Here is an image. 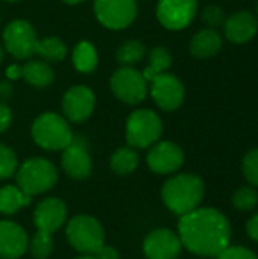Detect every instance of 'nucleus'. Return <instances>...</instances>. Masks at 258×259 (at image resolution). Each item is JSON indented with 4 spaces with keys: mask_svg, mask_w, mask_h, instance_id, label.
<instances>
[{
    "mask_svg": "<svg viewBox=\"0 0 258 259\" xmlns=\"http://www.w3.org/2000/svg\"><path fill=\"white\" fill-rule=\"evenodd\" d=\"M144 56H146V47L138 39L125 41L117 49V53H116L119 64H122L123 67H132V65L141 62Z\"/></svg>",
    "mask_w": 258,
    "mask_h": 259,
    "instance_id": "26",
    "label": "nucleus"
},
{
    "mask_svg": "<svg viewBox=\"0 0 258 259\" xmlns=\"http://www.w3.org/2000/svg\"><path fill=\"white\" fill-rule=\"evenodd\" d=\"M138 153L135 149L125 146L119 147L109 158V168L119 176H128L138 167Z\"/></svg>",
    "mask_w": 258,
    "mask_h": 259,
    "instance_id": "23",
    "label": "nucleus"
},
{
    "mask_svg": "<svg viewBox=\"0 0 258 259\" xmlns=\"http://www.w3.org/2000/svg\"><path fill=\"white\" fill-rule=\"evenodd\" d=\"M257 12H258V5H257Z\"/></svg>",
    "mask_w": 258,
    "mask_h": 259,
    "instance_id": "41",
    "label": "nucleus"
},
{
    "mask_svg": "<svg viewBox=\"0 0 258 259\" xmlns=\"http://www.w3.org/2000/svg\"><path fill=\"white\" fill-rule=\"evenodd\" d=\"M149 91L155 105L166 112L176 111L182 105L186 94L182 82L170 73H163L154 77Z\"/></svg>",
    "mask_w": 258,
    "mask_h": 259,
    "instance_id": "10",
    "label": "nucleus"
},
{
    "mask_svg": "<svg viewBox=\"0 0 258 259\" xmlns=\"http://www.w3.org/2000/svg\"><path fill=\"white\" fill-rule=\"evenodd\" d=\"M163 134V121L152 109H135L129 114L125 126L126 143L132 149H149Z\"/></svg>",
    "mask_w": 258,
    "mask_h": 259,
    "instance_id": "6",
    "label": "nucleus"
},
{
    "mask_svg": "<svg viewBox=\"0 0 258 259\" xmlns=\"http://www.w3.org/2000/svg\"><path fill=\"white\" fill-rule=\"evenodd\" d=\"M33 143L49 152H62L73 141V131L64 115L56 112L40 114L30 127Z\"/></svg>",
    "mask_w": 258,
    "mask_h": 259,
    "instance_id": "3",
    "label": "nucleus"
},
{
    "mask_svg": "<svg viewBox=\"0 0 258 259\" xmlns=\"http://www.w3.org/2000/svg\"><path fill=\"white\" fill-rule=\"evenodd\" d=\"M38 36L32 24L26 20H12L3 29V47L15 59H29L35 55Z\"/></svg>",
    "mask_w": 258,
    "mask_h": 259,
    "instance_id": "8",
    "label": "nucleus"
},
{
    "mask_svg": "<svg viewBox=\"0 0 258 259\" xmlns=\"http://www.w3.org/2000/svg\"><path fill=\"white\" fill-rule=\"evenodd\" d=\"M96 258L97 259H120V253L117 252L116 247L113 246H103L97 253H96Z\"/></svg>",
    "mask_w": 258,
    "mask_h": 259,
    "instance_id": "34",
    "label": "nucleus"
},
{
    "mask_svg": "<svg viewBox=\"0 0 258 259\" xmlns=\"http://www.w3.org/2000/svg\"><path fill=\"white\" fill-rule=\"evenodd\" d=\"M5 2H9V3H15V2H20V0H5Z\"/></svg>",
    "mask_w": 258,
    "mask_h": 259,
    "instance_id": "40",
    "label": "nucleus"
},
{
    "mask_svg": "<svg viewBox=\"0 0 258 259\" xmlns=\"http://www.w3.org/2000/svg\"><path fill=\"white\" fill-rule=\"evenodd\" d=\"M2 58H3V49H2V46H0V61H2Z\"/></svg>",
    "mask_w": 258,
    "mask_h": 259,
    "instance_id": "39",
    "label": "nucleus"
},
{
    "mask_svg": "<svg viewBox=\"0 0 258 259\" xmlns=\"http://www.w3.org/2000/svg\"><path fill=\"white\" fill-rule=\"evenodd\" d=\"M18 165L20 164L15 152L9 146L0 143V181L15 176Z\"/></svg>",
    "mask_w": 258,
    "mask_h": 259,
    "instance_id": "29",
    "label": "nucleus"
},
{
    "mask_svg": "<svg viewBox=\"0 0 258 259\" xmlns=\"http://www.w3.org/2000/svg\"><path fill=\"white\" fill-rule=\"evenodd\" d=\"M11 121H12L11 108L6 103L0 102V134H3L11 126Z\"/></svg>",
    "mask_w": 258,
    "mask_h": 259,
    "instance_id": "33",
    "label": "nucleus"
},
{
    "mask_svg": "<svg viewBox=\"0 0 258 259\" xmlns=\"http://www.w3.org/2000/svg\"><path fill=\"white\" fill-rule=\"evenodd\" d=\"M242 170L246 181L251 185L258 187V149H254L245 155L242 162Z\"/></svg>",
    "mask_w": 258,
    "mask_h": 259,
    "instance_id": "30",
    "label": "nucleus"
},
{
    "mask_svg": "<svg viewBox=\"0 0 258 259\" xmlns=\"http://www.w3.org/2000/svg\"><path fill=\"white\" fill-rule=\"evenodd\" d=\"M225 12L220 6L217 5H210L202 11V21L207 24V27L210 29H216L224 26L225 23Z\"/></svg>",
    "mask_w": 258,
    "mask_h": 259,
    "instance_id": "31",
    "label": "nucleus"
},
{
    "mask_svg": "<svg viewBox=\"0 0 258 259\" xmlns=\"http://www.w3.org/2000/svg\"><path fill=\"white\" fill-rule=\"evenodd\" d=\"M246 232H248V235H249L254 241H257L258 243V212L254 217H251V220L248 222V225H246Z\"/></svg>",
    "mask_w": 258,
    "mask_h": 259,
    "instance_id": "35",
    "label": "nucleus"
},
{
    "mask_svg": "<svg viewBox=\"0 0 258 259\" xmlns=\"http://www.w3.org/2000/svg\"><path fill=\"white\" fill-rule=\"evenodd\" d=\"M113 94L126 105H137L148 96V80L134 67H120L109 79Z\"/></svg>",
    "mask_w": 258,
    "mask_h": 259,
    "instance_id": "7",
    "label": "nucleus"
},
{
    "mask_svg": "<svg viewBox=\"0 0 258 259\" xmlns=\"http://www.w3.org/2000/svg\"><path fill=\"white\" fill-rule=\"evenodd\" d=\"M56 182L58 170L46 158H29L23 164H20L15 171L17 187L32 197L52 190Z\"/></svg>",
    "mask_w": 258,
    "mask_h": 259,
    "instance_id": "4",
    "label": "nucleus"
},
{
    "mask_svg": "<svg viewBox=\"0 0 258 259\" xmlns=\"http://www.w3.org/2000/svg\"><path fill=\"white\" fill-rule=\"evenodd\" d=\"M189 49L195 58L199 59L211 58L222 49V36L216 29H210V27L202 29L193 35Z\"/></svg>",
    "mask_w": 258,
    "mask_h": 259,
    "instance_id": "19",
    "label": "nucleus"
},
{
    "mask_svg": "<svg viewBox=\"0 0 258 259\" xmlns=\"http://www.w3.org/2000/svg\"><path fill=\"white\" fill-rule=\"evenodd\" d=\"M217 259H258L254 252L242 246H228L222 253L217 255Z\"/></svg>",
    "mask_w": 258,
    "mask_h": 259,
    "instance_id": "32",
    "label": "nucleus"
},
{
    "mask_svg": "<svg viewBox=\"0 0 258 259\" xmlns=\"http://www.w3.org/2000/svg\"><path fill=\"white\" fill-rule=\"evenodd\" d=\"M67 220V205L59 197L43 199L33 211V225L36 231L55 234L65 225Z\"/></svg>",
    "mask_w": 258,
    "mask_h": 259,
    "instance_id": "16",
    "label": "nucleus"
},
{
    "mask_svg": "<svg viewBox=\"0 0 258 259\" xmlns=\"http://www.w3.org/2000/svg\"><path fill=\"white\" fill-rule=\"evenodd\" d=\"M35 55L46 62H59L67 56V46L58 36L38 38L35 44Z\"/></svg>",
    "mask_w": 258,
    "mask_h": 259,
    "instance_id": "24",
    "label": "nucleus"
},
{
    "mask_svg": "<svg viewBox=\"0 0 258 259\" xmlns=\"http://www.w3.org/2000/svg\"><path fill=\"white\" fill-rule=\"evenodd\" d=\"M27 250L35 259H47L53 252V238L52 234L36 231L32 238H29Z\"/></svg>",
    "mask_w": 258,
    "mask_h": 259,
    "instance_id": "27",
    "label": "nucleus"
},
{
    "mask_svg": "<svg viewBox=\"0 0 258 259\" xmlns=\"http://www.w3.org/2000/svg\"><path fill=\"white\" fill-rule=\"evenodd\" d=\"M73 67L79 73H91L99 64V56L96 47L90 41H81L75 46L71 53Z\"/></svg>",
    "mask_w": 258,
    "mask_h": 259,
    "instance_id": "22",
    "label": "nucleus"
},
{
    "mask_svg": "<svg viewBox=\"0 0 258 259\" xmlns=\"http://www.w3.org/2000/svg\"><path fill=\"white\" fill-rule=\"evenodd\" d=\"M73 259H97L96 258V255H84V253H81L79 256H76V258Z\"/></svg>",
    "mask_w": 258,
    "mask_h": 259,
    "instance_id": "37",
    "label": "nucleus"
},
{
    "mask_svg": "<svg viewBox=\"0 0 258 259\" xmlns=\"http://www.w3.org/2000/svg\"><path fill=\"white\" fill-rule=\"evenodd\" d=\"M8 77H11V79H18V77H21V73H20V67L18 65H11L9 68H8Z\"/></svg>",
    "mask_w": 258,
    "mask_h": 259,
    "instance_id": "36",
    "label": "nucleus"
},
{
    "mask_svg": "<svg viewBox=\"0 0 258 259\" xmlns=\"http://www.w3.org/2000/svg\"><path fill=\"white\" fill-rule=\"evenodd\" d=\"M29 237L23 226L11 220H0V258L18 259L27 250Z\"/></svg>",
    "mask_w": 258,
    "mask_h": 259,
    "instance_id": "17",
    "label": "nucleus"
},
{
    "mask_svg": "<svg viewBox=\"0 0 258 259\" xmlns=\"http://www.w3.org/2000/svg\"><path fill=\"white\" fill-rule=\"evenodd\" d=\"M0 259H2V258H0Z\"/></svg>",
    "mask_w": 258,
    "mask_h": 259,
    "instance_id": "42",
    "label": "nucleus"
},
{
    "mask_svg": "<svg viewBox=\"0 0 258 259\" xmlns=\"http://www.w3.org/2000/svg\"><path fill=\"white\" fill-rule=\"evenodd\" d=\"M94 106V93L85 85H73L62 97V114L70 123H82L90 118Z\"/></svg>",
    "mask_w": 258,
    "mask_h": 259,
    "instance_id": "14",
    "label": "nucleus"
},
{
    "mask_svg": "<svg viewBox=\"0 0 258 259\" xmlns=\"http://www.w3.org/2000/svg\"><path fill=\"white\" fill-rule=\"evenodd\" d=\"M61 167L64 173L75 181L90 178L93 171V159L82 138L73 137V141L62 150Z\"/></svg>",
    "mask_w": 258,
    "mask_h": 259,
    "instance_id": "13",
    "label": "nucleus"
},
{
    "mask_svg": "<svg viewBox=\"0 0 258 259\" xmlns=\"http://www.w3.org/2000/svg\"><path fill=\"white\" fill-rule=\"evenodd\" d=\"M172 65V55L166 47H154L149 52V62L144 67V70L141 71L144 79L148 82H151L154 77L166 73L169 70V67Z\"/></svg>",
    "mask_w": 258,
    "mask_h": 259,
    "instance_id": "25",
    "label": "nucleus"
},
{
    "mask_svg": "<svg viewBox=\"0 0 258 259\" xmlns=\"http://www.w3.org/2000/svg\"><path fill=\"white\" fill-rule=\"evenodd\" d=\"M94 15L97 21L111 30L129 27L137 17L135 0H94Z\"/></svg>",
    "mask_w": 258,
    "mask_h": 259,
    "instance_id": "9",
    "label": "nucleus"
},
{
    "mask_svg": "<svg viewBox=\"0 0 258 259\" xmlns=\"http://www.w3.org/2000/svg\"><path fill=\"white\" fill-rule=\"evenodd\" d=\"M62 2L67 3V5H79V3H82L85 0H62Z\"/></svg>",
    "mask_w": 258,
    "mask_h": 259,
    "instance_id": "38",
    "label": "nucleus"
},
{
    "mask_svg": "<svg viewBox=\"0 0 258 259\" xmlns=\"http://www.w3.org/2000/svg\"><path fill=\"white\" fill-rule=\"evenodd\" d=\"M20 73L21 77L35 88H46L55 79V73L50 64L38 59H29L27 62H24L20 67Z\"/></svg>",
    "mask_w": 258,
    "mask_h": 259,
    "instance_id": "20",
    "label": "nucleus"
},
{
    "mask_svg": "<svg viewBox=\"0 0 258 259\" xmlns=\"http://www.w3.org/2000/svg\"><path fill=\"white\" fill-rule=\"evenodd\" d=\"M178 235L189 252L217 256L231 243V225L219 209L196 208L179 217Z\"/></svg>",
    "mask_w": 258,
    "mask_h": 259,
    "instance_id": "1",
    "label": "nucleus"
},
{
    "mask_svg": "<svg viewBox=\"0 0 258 259\" xmlns=\"http://www.w3.org/2000/svg\"><path fill=\"white\" fill-rule=\"evenodd\" d=\"M148 167L157 175H172L184 164V152L173 141H157L149 147Z\"/></svg>",
    "mask_w": 258,
    "mask_h": 259,
    "instance_id": "12",
    "label": "nucleus"
},
{
    "mask_svg": "<svg viewBox=\"0 0 258 259\" xmlns=\"http://www.w3.org/2000/svg\"><path fill=\"white\" fill-rule=\"evenodd\" d=\"M198 0H158L157 18L169 30L186 29L195 18Z\"/></svg>",
    "mask_w": 258,
    "mask_h": 259,
    "instance_id": "11",
    "label": "nucleus"
},
{
    "mask_svg": "<svg viewBox=\"0 0 258 259\" xmlns=\"http://www.w3.org/2000/svg\"><path fill=\"white\" fill-rule=\"evenodd\" d=\"M65 237L70 246L84 255H96L105 246V231L102 223L87 214L75 215L65 225Z\"/></svg>",
    "mask_w": 258,
    "mask_h": 259,
    "instance_id": "5",
    "label": "nucleus"
},
{
    "mask_svg": "<svg viewBox=\"0 0 258 259\" xmlns=\"http://www.w3.org/2000/svg\"><path fill=\"white\" fill-rule=\"evenodd\" d=\"M182 250L179 235L170 229H154L143 240V253L146 259H178Z\"/></svg>",
    "mask_w": 258,
    "mask_h": 259,
    "instance_id": "15",
    "label": "nucleus"
},
{
    "mask_svg": "<svg viewBox=\"0 0 258 259\" xmlns=\"http://www.w3.org/2000/svg\"><path fill=\"white\" fill-rule=\"evenodd\" d=\"M258 30V20L249 11H240L228 17L224 23V32L227 39L236 44L251 41Z\"/></svg>",
    "mask_w": 258,
    "mask_h": 259,
    "instance_id": "18",
    "label": "nucleus"
},
{
    "mask_svg": "<svg viewBox=\"0 0 258 259\" xmlns=\"http://www.w3.org/2000/svg\"><path fill=\"white\" fill-rule=\"evenodd\" d=\"M32 196L23 193L17 185H5L0 188V214L14 215L21 208L30 205Z\"/></svg>",
    "mask_w": 258,
    "mask_h": 259,
    "instance_id": "21",
    "label": "nucleus"
},
{
    "mask_svg": "<svg viewBox=\"0 0 258 259\" xmlns=\"http://www.w3.org/2000/svg\"><path fill=\"white\" fill-rule=\"evenodd\" d=\"M231 202H233V206L242 212L254 211L258 205L257 190L252 187H242L234 193Z\"/></svg>",
    "mask_w": 258,
    "mask_h": 259,
    "instance_id": "28",
    "label": "nucleus"
},
{
    "mask_svg": "<svg viewBox=\"0 0 258 259\" xmlns=\"http://www.w3.org/2000/svg\"><path fill=\"white\" fill-rule=\"evenodd\" d=\"M205 194L202 179L193 173H181L167 179L161 188V199L169 211L184 215L199 208Z\"/></svg>",
    "mask_w": 258,
    "mask_h": 259,
    "instance_id": "2",
    "label": "nucleus"
}]
</instances>
